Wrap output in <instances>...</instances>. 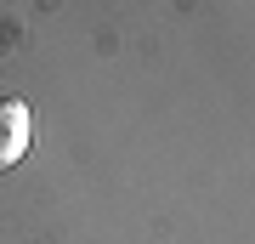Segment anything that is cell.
I'll use <instances>...</instances> for the list:
<instances>
[{
  "label": "cell",
  "mask_w": 255,
  "mask_h": 244,
  "mask_svg": "<svg viewBox=\"0 0 255 244\" xmlns=\"http://www.w3.org/2000/svg\"><path fill=\"white\" fill-rule=\"evenodd\" d=\"M28 136H34V119H28L23 97H0V171H11L28 154Z\"/></svg>",
  "instance_id": "cell-1"
}]
</instances>
